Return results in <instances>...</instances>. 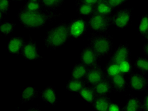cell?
Returning a JSON list of instances; mask_svg holds the SVG:
<instances>
[{
  "label": "cell",
  "mask_w": 148,
  "mask_h": 111,
  "mask_svg": "<svg viewBox=\"0 0 148 111\" xmlns=\"http://www.w3.org/2000/svg\"><path fill=\"white\" fill-rule=\"evenodd\" d=\"M144 39L146 40V42H148V33L145 36H144Z\"/></svg>",
  "instance_id": "cell-37"
},
{
  "label": "cell",
  "mask_w": 148,
  "mask_h": 111,
  "mask_svg": "<svg viewBox=\"0 0 148 111\" xmlns=\"http://www.w3.org/2000/svg\"><path fill=\"white\" fill-rule=\"evenodd\" d=\"M76 12L80 17H89L96 12L95 6L87 5L84 3L82 0L75 1Z\"/></svg>",
  "instance_id": "cell-18"
},
{
  "label": "cell",
  "mask_w": 148,
  "mask_h": 111,
  "mask_svg": "<svg viewBox=\"0 0 148 111\" xmlns=\"http://www.w3.org/2000/svg\"><path fill=\"white\" fill-rule=\"evenodd\" d=\"M134 67L138 72L143 73L144 74H148V57L145 56H139L134 62Z\"/></svg>",
  "instance_id": "cell-24"
},
{
  "label": "cell",
  "mask_w": 148,
  "mask_h": 111,
  "mask_svg": "<svg viewBox=\"0 0 148 111\" xmlns=\"http://www.w3.org/2000/svg\"><path fill=\"white\" fill-rule=\"evenodd\" d=\"M128 1L127 0H106V2L108 3L113 10L118 8L120 7V6L126 3Z\"/></svg>",
  "instance_id": "cell-32"
},
{
  "label": "cell",
  "mask_w": 148,
  "mask_h": 111,
  "mask_svg": "<svg viewBox=\"0 0 148 111\" xmlns=\"http://www.w3.org/2000/svg\"><path fill=\"white\" fill-rule=\"evenodd\" d=\"M39 98L49 105H55L58 102L55 88L53 86H48L44 88L40 93Z\"/></svg>",
  "instance_id": "cell-14"
},
{
  "label": "cell",
  "mask_w": 148,
  "mask_h": 111,
  "mask_svg": "<svg viewBox=\"0 0 148 111\" xmlns=\"http://www.w3.org/2000/svg\"><path fill=\"white\" fill-rule=\"evenodd\" d=\"M22 55L26 60H31V61L40 60L43 59L39 53L38 44L31 38L23 47Z\"/></svg>",
  "instance_id": "cell-10"
},
{
  "label": "cell",
  "mask_w": 148,
  "mask_h": 111,
  "mask_svg": "<svg viewBox=\"0 0 148 111\" xmlns=\"http://www.w3.org/2000/svg\"><path fill=\"white\" fill-rule=\"evenodd\" d=\"M41 1L43 11L46 12H55L57 8L65 3L63 0H42Z\"/></svg>",
  "instance_id": "cell-21"
},
{
  "label": "cell",
  "mask_w": 148,
  "mask_h": 111,
  "mask_svg": "<svg viewBox=\"0 0 148 111\" xmlns=\"http://www.w3.org/2000/svg\"><path fill=\"white\" fill-rule=\"evenodd\" d=\"M113 10L108 4L106 0H99L95 6L96 13L105 15H111Z\"/></svg>",
  "instance_id": "cell-27"
},
{
  "label": "cell",
  "mask_w": 148,
  "mask_h": 111,
  "mask_svg": "<svg viewBox=\"0 0 148 111\" xmlns=\"http://www.w3.org/2000/svg\"><path fill=\"white\" fill-rule=\"evenodd\" d=\"M142 104L143 100L140 98L130 94L123 107V111H142Z\"/></svg>",
  "instance_id": "cell-17"
},
{
  "label": "cell",
  "mask_w": 148,
  "mask_h": 111,
  "mask_svg": "<svg viewBox=\"0 0 148 111\" xmlns=\"http://www.w3.org/2000/svg\"><path fill=\"white\" fill-rule=\"evenodd\" d=\"M22 8L30 12L43 11L41 1L39 0H30L26 1Z\"/></svg>",
  "instance_id": "cell-29"
},
{
  "label": "cell",
  "mask_w": 148,
  "mask_h": 111,
  "mask_svg": "<svg viewBox=\"0 0 148 111\" xmlns=\"http://www.w3.org/2000/svg\"><path fill=\"white\" fill-rule=\"evenodd\" d=\"M110 80L112 84L113 92L121 93L126 92L128 83L125 76L122 74H119L110 79Z\"/></svg>",
  "instance_id": "cell-15"
},
{
  "label": "cell",
  "mask_w": 148,
  "mask_h": 111,
  "mask_svg": "<svg viewBox=\"0 0 148 111\" xmlns=\"http://www.w3.org/2000/svg\"><path fill=\"white\" fill-rule=\"evenodd\" d=\"M107 78L105 69L99 64L88 69L84 81L86 85L93 86L96 84Z\"/></svg>",
  "instance_id": "cell-9"
},
{
  "label": "cell",
  "mask_w": 148,
  "mask_h": 111,
  "mask_svg": "<svg viewBox=\"0 0 148 111\" xmlns=\"http://www.w3.org/2000/svg\"><path fill=\"white\" fill-rule=\"evenodd\" d=\"M132 8H125L116 10L112 16L113 25L119 30L127 28L130 24Z\"/></svg>",
  "instance_id": "cell-7"
},
{
  "label": "cell",
  "mask_w": 148,
  "mask_h": 111,
  "mask_svg": "<svg viewBox=\"0 0 148 111\" xmlns=\"http://www.w3.org/2000/svg\"><path fill=\"white\" fill-rule=\"evenodd\" d=\"M128 87L134 92L148 91V78L146 74L139 72H132L129 74Z\"/></svg>",
  "instance_id": "cell-6"
},
{
  "label": "cell",
  "mask_w": 148,
  "mask_h": 111,
  "mask_svg": "<svg viewBox=\"0 0 148 111\" xmlns=\"http://www.w3.org/2000/svg\"><path fill=\"white\" fill-rule=\"evenodd\" d=\"M137 32L144 38L148 33V12L144 13L140 17L137 24Z\"/></svg>",
  "instance_id": "cell-25"
},
{
  "label": "cell",
  "mask_w": 148,
  "mask_h": 111,
  "mask_svg": "<svg viewBox=\"0 0 148 111\" xmlns=\"http://www.w3.org/2000/svg\"><path fill=\"white\" fill-rule=\"evenodd\" d=\"M81 98L89 104H92L96 99L95 94L94 93L92 87L86 85L78 93Z\"/></svg>",
  "instance_id": "cell-22"
},
{
  "label": "cell",
  "mask_w": 148,
  "mask_h": 111,
  "mask_svg": "<svg viewBox=\"0 0 148 111\" xmlns=\"http://www.w3.org/2000/svg\"><path fill=\"white\" fill-rule=\"evenodd\" d=\"M142 111H148V91L146 92L143 100Z\"/></svg>",
  "instance_id": "cell-34"
},
{
  "label": "cell",
  "mask_w": 148,
  "mask_h": 111,
  "mask_svg": "<svg viewBox=\"0 0 148 111\" xmlns=\"http://www.w3.org/2000/svg\"><path fill=\"white\" fill-rule=\"evenodd\" d=\"M70 38L68 23L63 22L47 31L44 43L47 48L56 49L65 45Z\"/></svg>",
  "instance_id": "cell-3"
},
{
  "label": "cell",
  "mask_w": 148,
  "mask_h": 111,
  "mask_svg": "<svg viewBox=\"0 0 148 111\" xmlns=\"http://www.w3.org/2000/svg\"><path fill=\"white\" fill-rule=\"evenodd\" d=\"M10 8V1L9 0H3L0 2V15H1V21L3 17L8 15Z\"/></svg>",
  "instance_id": "cell-31"
},
{
  "label": "cell",
  "mask_w": 148,
  "mask_h": 111,
  "mask_svg": "<svg viewBox=\"0 0 148 111\" xmlns=\"http://www.w3.org/2000/svg\"><path fill=\"white\" fill-rule=\"evenodd\" d=\"M41 92L37 90L34 87L26 86L22 90L21 95V102L22 104L31 102L39 97Z\"/></svg>",
  "instance_id": "cell-16"
},
{
  "label": "cell",
  "mask_w": 148,
  "mask_h": 111,
  "mask_svg": "<svg viewBox=\"0 0 148 111\" xmlns=\"http://www.w3.org/2000/svg\"><path fill=\"white\" fill-rule=\"evenodd\" d=\"M25 44V39L24 37L14 36L9 39L6 45V48L11 55L18 56L22 55L23 48Z\"/></svg>",
  "instance_id": "cell-12"
},
{
  "label": "cell",
  "mask_w": 148,
  "mask_h": 111,
  "mask_svg": "<svg viewBox=\"0 0 148 111\" xmlns=\"http://www.w3.org/2000/svg\"><path fill=\"white\" fill-rule=\"evenodd\" d=\"M119 68L120 73L124 76L129 75L132 72L133 66L130 60H125L119 63Z\"/></svg>",
  "instance_id": "cell-30"
},
{
  "label": "cell",
  "mask_w": 148,
  "mask_h": 111,
  "mask_svg": "<svg viewBox=\"0 0 148 111\" xmlns=\"http://www.w3.org/2000/svg\"><path fill=\"white\" fill-rule=\"evenodd\" d=\"M142 50L145 57H148V42L144 43L142 46Z\"/></svg>",
  "instance_id": "cell-35"
},
{
  "label": "cell",
  "mask_w": 148,
  "mask_h": 111,
  "mask_svg": "<svg viewBox=\"0 0 148 111\" xmlns=\"http://www.w3.org/2000/svg\"><path fill=\"white\" fill-rule=\"evenodd\" d=\"M86 86L84 80L70 79L66 85V89L71 92L79 93L84 87Z\"/></svg>",
  "instance_id": "cell-23"
},
{
  "label": "cell",
  "mask_w": 148,
  "mask_h": 111,
  "mask_svg": "<svg viewBox=\"0 0 148 111\" xmlns=\"http://www.w3.org/2000/svg\"><path fill=\"white\" fill-rule=\"evenodd\" d=\"M25 111H42V110L40 109L39 107H31V108H30Z\"/></svg>",
  "instance_id": "cell-36"
},
{
  "label": "cell",
  "mask_w": 148,
  "mask_h": 111,
  "mask_svg": "<svg viewBox=\"0 0 148 111\" xmlns=\"http://www.w3.org/2000/svg\"><path fill=\"white\" fill-rule=\"evenodd\" d=\"M87 41L99 60L110 55L114 49L113 37L108 32H92Z\"/></svg>",
  "instance_id": "cell-2"
},
{
  "label": "cell",
  "mask_w": 148,
  "mask_h": 111,
  "mask_svg": "<svg viewBox=\"0 0 148 111\" xmlns=\"http://www.w3.org/2000/svg\"><path fill=\"white\" fill-rule=\"evenodd\" d=\"M92 87L96 97L108 96L113 92L112 82L108 78Z\"/></svg>",
  "instance_id": "cell-13"
},
{
  "label": "cell",
  "mask_w": 148,
  "mask_h": 111,
  "mask_svg": "<svg viewBox=\"0 0 148 111\" xmlns=\"http://www.w3.org/2000/svg\"><path fill=\"white\" fill-rule=\"evenodd\" d=\"M104 69L106 77L109 79H112L113 77L120 74L119 64L113 62L108 61Z\"/></svg>",
  "instance_id": "cell-26"
},
{
  "label": "cell",
  "mask_w": 148,
  "mask_h": 111,
  "mask_svg": "<svg viewBox=\"0 0 148 111\" xmlns=\"http://www.w3.org/2000/svg\"><path fill=\"white\" fill-rule=\"evenodd\" d=\"M58 14L56 12H46L45 11L30 12L21 8L17 13V18L23 28L27 29H40L48 22L55 19Z\"/></svg>",
  "instance_id": "cell-1"
},
{
  "label": "cell",
  "mask_w": 148,
  "mask_h": 111,
  "mask_svg": "<svg viewBox=\"0 0 148 111\" xmlns=\"http://www.w3.org/2000/svg\"><path fill=\"white\" fill-rule=\"evenodd\" d=\"M112 15H105L95 13L87 20L89 30L92 32H107L113 25Z\"/></svg>",
  "instance_id": "cell-4"
},
{
  "label": "cell",
  "mask_w": 148,
  "mask_h": 111,
  "mask_svg": "<svg viewBox=\"0 0 148 111\" xmlns=\"http://www.w3.org/2000/svg\"><path fill=\"white\" fill-rule=\"evenodd\" d=\"M68 26L70 38L75 40L81 38L89 31L87 21L81 17L72 19Z\"/></svg>",
  "instance_id": "cell-5"
},
{
  "label": "cell",
  "mask_w": 148,
  "mask_h": 111,
  "mask_svg": "<svg viewBox=\"0 0 148 111\" xmlns=\"http://www.w3.org/2000/svg\"><path fill=\"white\" fill-rule=\"evenodd\" d=\"M112 99L110 95L96 97L92 105L93 109L96 111H108Z\"/></svg>",
  "instance_id": "cell-19"
},
{
  "label": "cell",
  "mask_w": 148,
  "mask_h": 111,
  "mask_svg": "<svg viewBox=\"0 0 148 111\" xmlns=\"http://www.w3.org/2000/svg\"><path fill=\"white\" fill-rule=\"evenodd\" d=\"M16 27V23L14 22L5 21L1 22L0 23V33L2 36H8L13 32Z\"/></svg>",
  "instance_id": "cell-28"
},
{
  "label": "cell",
  "mask_w": 148,
  "mask_h": 111,
  "mask_svg": "<svg viewBox=\"0 0 148 111\" xmlns=\"http://www.w3.org/2000/svg\"><path fill=\"white\" fill-rule=\"evenodd\" d=\"M108 111H123V107L120 103L112 102L110 104Z\"/></svg>",
  "instance_id": "cell-33"
},
{
  "label": "cell",
  "mask_w": 148,
  "mask_h": 111,
  "mask_svg": "<svg viewBox=\"0 0 148 111\" xmlns=\"http://www.w3.org/2000/svg\"><path fill=\"white\" fill-rule=\"evenodd\" d=\"M88 67L81 62L74 64L72 68L71 78L74 79L84 80L88 70Z\"/></svg>",
  "instance_id": "cell-20"
},
{
  "label": "cell",
  "mask_w": 148,
  "mask_h": 111,
  "mask_svg": "<svg viewBox=\"0 0 148 111\" xmlns=\"http://www.w3.org/2000/svg\"><path fill=\"white\" fill-rule=\"evenodd\" d=\"M98 60L95 53L88 45L84 47L80 53V62L88 68L97 65Z\"/></svg>",
  "instance_id": "cell-11"
},
{
  "label": "cell",
  "mask_w": 148,
  "mask_h": 111,
  "mask_svg": "<svg viewBox=\"0 0 148 111\" xmlns=\"http://www.w3.org/2000/svg\"><path fill=\"white\" fill-rule=\"evenodd\" d=\"M131 52L129 45L127 43H120L110 55L108 61L119 63L125 60H130Z\"/></svg>",
  "instance_id": "cell-8"
}]
</instances>
